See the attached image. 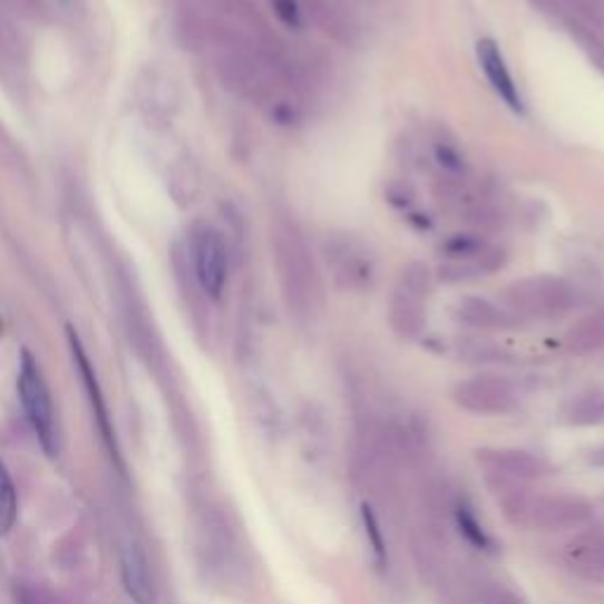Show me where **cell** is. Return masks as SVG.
<instances>
[{
	"instance_id": "16",
	"label": "cell",
	"mask_w": 604,
	"mask_h": 604,
	"mask_svg": "<svg viewBox=\"0 0 604 604\" xmlns=\"http://www.w3.org/2000/svg\"><path fill=\"white\" fill-rule=\"evenodd\" d=\"M506 263V255L498 249H485L481 253L466 260H449L447 265L439 267V274L449 284H460V281H473L479 276H489Z\"/></svg>"
},
{
	"instance_id": "19",
	"label": "cell",
	"mask_w": 604,
	"mask_h": 604,
	"mask_svg": "<svg viewBox=\"0 0 604 604\" xmlns=\"http://www.w3.org/2000/svg\"><path fill=\"white\" fill-rule=\"evenodd\" d=\"M456 527L460 532V536L466 538L470 546L479 548V551H489L491 548V538L487 534V529L481 527V522L477 519V515L473 513V508L468 506L466 500L456 503Z\"/></svg>"
},
{
	"instance_id": "11",
	"label": "cell",
	"mask_w": 604,
	"mask_h": 604,
	"mask_svg": "<svg viewBox=\"0 0 604 604\" xmlns=\"http://www.w3.org/2000/svg\"><path fill=\"white\" fill-rule=\"evenodd\" d=\"M477 62L485 71L491 90L500 97V103L510 107L513 111L522 114L525 111V99H522V92L515 84L513 71L506 62V55L498 48L494 38H481L477 43Z\"/></svg>"
},
{
	"instance_id": "1",
	"label": "cell",
	"mask_w": 604,
	"mask_h": 604,
	"mask_svg": "<svg viewBox=\"0 0 604 604\" xmlns=\"http://www.w3.org/2000/svg\"><path fill=\"white\" fill-rule=\"evenodd\" d=\"M515 527L536 532H565L586 527L593 519V506L581 496H527L515 494L503 500Z\"/></svg>"
},
{
	"instance_id": "6",
	"label": "cell",
	"mask_w": 604,
	"mask_h": 604,
	"mask_svg": "<svg viewBox=\"0 0 604 604\" xmlns=\"http://www.w3.org/2000/svg\"><path fill=\"white\" fill-rule=\"evenodd\" d=\"M540 14L565 27L581 46L604 57V8L600 0H527Z\"/></svg>"
},
{
	"instance_id": "21",
	"label": "cell",
	"mask_w": 604,
	"mask_h": 604,
	"mask_svg": "<svg viewBox=\"0 0 604 604\" xmlns=\"http://www.w3.org/2000/svg\"><path fill=\"white\" fill-rule=\"evenodd\" d=\"M569 422L574 426H597L604 422V394H586L574 401L569 409Z\"/></svg>"
},
{
	"instance_id": "14",
	"label": "cell",
	"mask_w": 604,
	"mask_h": 604,
	"mask_svg": "<svg viewBox=\"0 0 604 604\" xmlns=\"http://www.w3.org/2000/svg\"><path fill=\"white\" fill-rule=\"evenodd\" d=\"M565 562L578 578L604 583V532L588 529L574 536L565 548Z\"/></svg>"
},
{
	"instance_id": "13",
	"label": "cell",
	"mask_w": 604,
	"mask_h": 604,
	"mask_svg": "<svg viewBox=\"0 0 604 604\" xmlns=\"http://www.w3.org/2000/svg\"><path fill=\"white\" fill-rule=\"evenodd\" d=\"M120 581H124L126 595L135 604H156L158 595L152 562L147 551L137 540L128 543L124 553H120Z\"/></svg>"
},
{
	"instance_id": "26",
	"label": "cell",
	"mask_w": 604,
	"mask_h": 604,
	"mask_svg": "<svg viewBox=\"0 0 604 604\" xmlns=\"http://www.w3.org/2000/svg\"><path fill=\"white\" fill-rule=\"evenodd\" d=\"M500 604H522V602L515 597H506V600H500Z\"/></svg>"
},
{
	"instance_id": "12",
	"label": "cell",
	"mask_w": 604,
	"mask_h": 604,
	"mask_svg": "<svg viewBox=\"0 0 604 604\" xmlns=\"http://www.w3.org/2000/svg\"><path fill=\"white\" fill-rule=\"evenodd\" d=\"M475 458L489 475L508 481H532L546 475V462L522 449H477Z\"/></svg>"
},
{
	"instance_id": "22",
	"label": "cell",
	"mask_w": 604,
	"mask_h": 604,
	"mask_svg": "<svg viewBox=\"0 0 604 604\" xmlns=\"http://www.w3.org/2000/svg\"><path fill=\"white\" fill-rule=\"evenodd\" d=\"M272 8L281 25H286L289 29L302 27V10L298 6V0H272Z\"/></svg>"
},
{
	"instance_id": "25",
	"label": "cell",
	"mask_w": 604,
	"mask_h": 604,
	"mask_svg": "<svg viewBox=\"0 0 604 604\" xmlns=\"http://www.w3.org/2000/svg\"><path fill=\"white\" fill-rule=\"evenodd\" d=\"M595 456H593V462H597V466H604V447L602 449H597V451H593Z\"/></svg>"
},
{
	"instance_id": "7",
	"label": "cell",
	"mask_w": 604,
	"mask_h": 604,
	"mask_svg": "<svg viewBox=\"0 0 604 604\" xmlns=\"http://www.w3.org/2000/svg\"><path fill=\"white\" fill-rule=\"evenodd\" d=\"M69 348H71V357H74L76 371L80 376V382H84V390L88 394V405H90V413L95 420V428L99 432V439H103V445L114 462V468L118 470V475H126V460H124V454H120V445H118L116 428H114V420H111V413L107 407L103 386H99L97 373L90 364V357L86 354L84 345H80V338L76 335L74 329H69Z\"/></svg>"
},
{
	"instance_id": "23",
	"label": "cell",
	"mask_w": 604,
	"mask_h": 604,
	"mask_svg": "<svg viewBox=\"0 0 604 604\" xmlns=\"http://www.w3.org/2000/svg\"><path fill=\"white\" fill-rule=\"evenodd\" d=\"M435 154H437V160L441 164V168H447L451 173H460L462 171V156H460V152L454 145L439 143L435 147Z\"/></svg>"
},
{
	"instance_id": "5",
	"label": "cell",
	"mask_w": 604,
	"mask_h": 604,
	"mask_svg": "<svg viewBox=\"0 0 604 604\" xmlns=\"http://www.w3.org/2000/svg\"><path fill=\"white\" fill-rule=\"evenodd\" d=\"M432 276L422 263H409L401 270L390 295V327L401 338H416L428 324V300Z\"/></svg>"
},
{
	"instance_id": "24",
	"label": "cell",
	"mask_w": 604,
	"mask_h": 604,
	"mask_svg": "<svg viewBox=\"0 0 604 604\" xmlns=\"http://www.w3.org/2000/svg\"><path fill=\"white\" fill-rule=\"evenodd\" d=\"M50 3H52L55 8H59V10H71L76 0H50Z\"/></svg>"
},
{
	"instance_id": "3",
	"label": "cell",
	"mask_w": 604,
	"mask_h": 604,
	"mask_svg": "<svg viewBox=\"0 0 604 604\" xmlns=\"http://www.w3.org/2000/svg\"><path fill=\"white\" fill-rule=\"evenodd\" d=\"M578 300V291L567 279L559 276H527L513 281L503 291V305L513 316H529V319H546L557 316L572 310Z\"/></svg>"
},
{
	"instance_id": "9",
	"label": "cell",
	"mask_w": 604,
	"mask_h": 604,
	"mask_svg": "<svg viewBox=\"0 0 604 604\" xmlns=\"http://www.w3.org/2000/svg\"><path fill=\"white\" fill-rule=\"evenodd\" d=\"M335 284L348 291H364L373 284L376 265L371 253L352 236H331L324 246Z\"/></svg>"
},
{
	"instance_id": "10",
	"label": "cell",
	"mask_w": 604,
	"mask_h": 604,
	"mask_svg": "<svg viewBox=\"0 0 604 604\" xmlns=\"http://www.w3.org/2000/svg\"><path fill=\"white\" fill-rule=\"evenodd\" d=\"M194 272L201 291L213 300L223 298L230 279V255L215 230H201L194 236Z\"/></svg>"
},
{
	"instance_id": "8",
	"label": "cell",
	"mask_w": 604,
	"mask_h": 604,
	"mask_svg": "<svg viewBox=\"0 0 604 604\" xmlns=\"http://www.w3.org/2000/svg\"><path fill=\"white\" fill-rule=\"evenodd\" d=\"M454 401L462 411L477 416H506L519 405L513 382L498 373H477L460 380L454 390Z\"/></svg>"
},
{
	"instance_id": "4",
	"label": "cell",
	"mask_w": 604,
	"mask_h": 604,
	"mask_svg": "<svg viewBox=\"0 0 604 604\" xmlns=\"http://www.w3.org/2000/svg\"><path fill=\"white\" fill-rule=\"evenodd\" d=\"M17 394L22 401L25 416L29 426L38 439L40 449L48 456L59 454V428H57V416L52 407V397L48 390V382L40 371L38 361L31 352H22L19 359V373H17Z\"/></svg>"
},
{
	"instance_id": "18",
	"label": "cell",
	"mask_w": 604,
	"mask_h": 604,
	"mask_svg": "<svg viewBox=\"0 0 604 604\" xmlns=\"http://www.w3.org/2000/svg\"><path fill=\"white\" fill-rule=\"evenodd\" d=\"M17 515H19V498H17L14 479L3 462V458H0V536H8L12 532V527L17 525Z\"/></svg>"
},
{
	"instance_id": "17",
	"label": "cell",
	"mask_w": 604,
	"mask_h": 604,
	"mask_svg": "<svg viewBox=\"0 0 604 604\" xmlns=\"http://www.w3.org/2000/svg\"><path fill=\"white\" fill-rule=\"evenodd\" d=\"M567 350L572 354H591L604 345V310L581 316L567 331Z\"/></svg>"
},
{
	"instance_id": "20",
	"label": "cell",
	"mask_w": 604,
	"mask_h": 604,
	"mask_svg": "<svg viewBox=\"0 0 604 604\" xmlns=\"http://www.w3.org/2000/svg\"><path fill=\"white\" fill-rule=\"evenodd\" d=\"M361 525H364V534H367V540H369V548L373 553L376 567L378 569H386L388 567V559H390L388 557V548H386V538H382L378 517L371 510L369 503H364V506H361Z\"/></svg>"
},
{
	"instance_id": "2",
	"label": "cell",
	"mask_w": 604,
	"mask_h": 604,
	"mask_svg": "<svg viewBox=\"0 0 604 604\" xmlns=\"http://www.w3.org/2000/svg\"><path fill=\"white\" fill-rule=\"evenodd\" d=\"M279 270L284 295L291 310L302 314V319L312 316L321 302V276L312 260V253L295 230L286 227L279 232Z\"/></svg>"
},
{
	"instance_id": "15",
	"label": "cell",
	"mask_w": 604,
	"mask_h": 604,
	"mask_svg": "<svg viewBox=\"0 0 604 604\" xmlns=\"http://www.w3.org/2000/svg\"><path fill=\"white\" fill-rule=\"evenodd\" d=\"M456 319L462 327L475 331H498L510 329L515 324V316L506 308H500L496 302L479 295L462 298L456 305Z\"/></svg>"
}]
</instances>
